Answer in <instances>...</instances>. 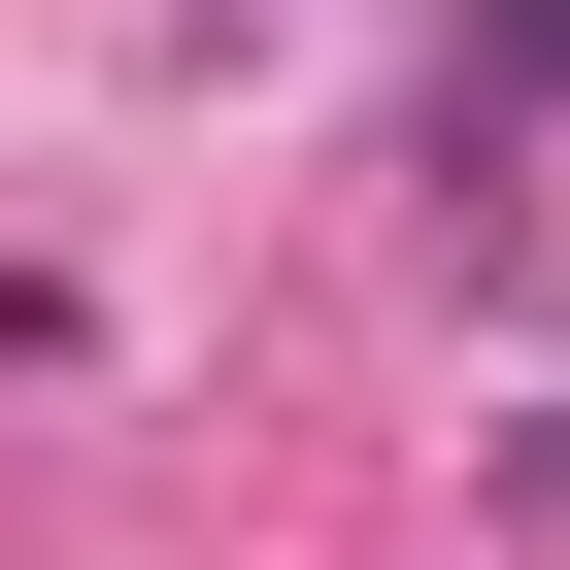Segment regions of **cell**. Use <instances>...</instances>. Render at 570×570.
Returning <instances> with one entry per match:
<instances>
[{
	"instance_id": "7a4b0ae2",
	"label": "cell",
	"mask_w": 570,
	"mask_h": 570,
	"mask_svg": "<svg viewBox=\"0 0 570 570\" xmlns=\"http://www.w3.org/2000/svg\"><path fill=\"white\" fill-rule=\"evenodd\" d=\"M0 370H35V268H0Z\"/></svg>"
},
{
	"instance_id": "3957f363",
	"label": "cell",
	"mask_w": 570,
	"mask_h": 570,
	"mask_svg": "<svg viewBox=\"0 0 570 570\" xmlns=\"http://www.w3.org/2000/svg\"><path fill=\"white\" fill-rule=\"evenodd\" d=\"M202 35H235V0H202Z\"/></svg>"
},
{
	"instance_id": "6da1fadb",
	"label": "cell",
	"mask_w": 570,
	"mask_h": 570,
	"mask_svg": "<svg viewBox=\"0 0 570 570\" xmlns=\"http://www.w3.org/2000/svg\"><path fill=\"white\" fill-rule=\"evenodd\" d=\"M537 101H570V0H436V168H503Z\"/></svg>"
}]
</instances>
